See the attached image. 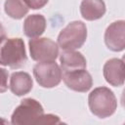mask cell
I'll return each instance as SVG.
<instances>
[{
    "instance_id": "13",
    "label": "cell",
    "mask_w": 125,
    "mask_h": 125,
    "mask_svg": "<svg viewBox=\"0 0 125 125\" xmlns=\"http://www.w3.org/2000/svg\"><path fill=\"white\" fill-rule=\"evenodd\" d=\"M46 28V20L42 15H30L28 16L23 22V31L24 34L29 38L39 37Z\"/></svg>"
},
{
    "instance_id": "7",
    "label": "cell",
    "mask_w": 125,
    "mask_h": 125,
    "mask_svg": "<svg viewBox=\"0 0 125 125\" xmlns=\"http://www.w3.org/2000/svg\"><path fill=\"white\" fill-rule=\"evenodd\" d=\"M62 79L69 89L76 92H87L93 85L92 76L86 68L62 71Z\"/></svg>"
},
{
    "instance_id": "15",
    "label": "cell",
    "mask_w": 125,
    "mask_h": 125,
    "mask_svg": "<svg viewBox=\"0 0 125 125\" xmlns=\"http://www.w3.org/2000/svg\"><path fill=\"white\" fill-rule=\"evenodd\" d=\"M9 72L5 68L0 67V93H4L8 89Z\"/></svg>"
},
{
    "instance_id": "14",
    "label": "cell",
    "mask_w": 125,
    "mask_h": 125,
    "mask_svg": "<svg viewBox=\"0 0 125 125\" xmlns=\"http://www.w3.org/2000/svg\"><path fill=\"white\" fill-rule=\"evenodd\" d=\"M4 9L6 14L15 20H20L23 18L29 10L24 0H6L4 4Z\"/></svg>"
},
{
    "instance_id": "12",
    "label": "cell",
    "mask_w": 125,
    "mask_h": 125,
    "mask_svg": "<svg viewBox=\"0 0 125 125\" xmlns=\"http://www.w3.org/2000/svg\"><path fill=\"white\" fill-rule=\"evenodd\" d=\"M80 13L87 21L99 20L105 13V4L103 0H83L80 5Z\"/></svg>"
},
{
    "instance_id": "4",
    "label": "cell",
    "mask_w": 125,
    "mask_h": 125,
    "mask_svg": "<svg viewBox=\"0 0 125 125\" xmlns=\"http://www.w3.org/2000/svg\"><path fill=\"white\" fill-rule=\"evenodd\" d=\"M44 114L42 105L34 99H24L12 114V123L16 125L40 124Z\"/></svg>"
},
{
    "instance_id": "5",
    "label": "cell",
    "mask_w": 125,
    "mask_h": 125,
    "mask_svg": "<svg viewBox=\"0 0 125 125\" xmlns=\"http://www.w3.org/2000/svg\"><path fill=\"white\" fill-rule=\"evenodd\" d=\"M32 60L42 62H54L59 55V45L49 38H31L28 42Z\"/></svg>"
},
{
    "instance_id": "3",
    "label": "cell",
    "mask_w": 125,
    "mask_h": 125,
    "mask_svg": "<svg viewBox=\"0 0 125 125\" xmlns=\"http://www.w3.org/2000/svg\"><path fill=\"white\" fill-rule=\"evenodd\" d=\"M87 38L86 25L80 21L69 22L59 34L58 45L62 50H76L83 46Z\"/></svg>"
},
{
    "instance_id": "6",
    "label": "cell",
    "mask_w": 125,
    "mask_h": 125,
    "mask_svg": "<svg viewBox=\"0 0 125 125\" xmlns=\"http://www.w3.org/2000/svg\"><path fill=\"white\" fill-rule=\"evenodd\" d=\"M33 74L37 83L44 88H53L62 80V69L57 62H42L33 67Z\"/></svg>"
},
{
    "instance_id": "9",
    "label": "cell",
    "mask_w": 125,
    "mask_h": 125,
    "mask_svg": "<svg viewBox=\"0 0 125 125\" xmlns=\"http://www.w3.org/2000/svg\"><path fill=\"white\" fill-rule=\"evenodd\" d=\"M104 76L110 85L115 87L122 86L125 78L123 60L115 58L108 60L104 65Z\"/></svg>"
},
{
    "instance_id": "16",
    "label": "cell",
    "mask_w": 125,
    "mask_h": 125,
    "mask_svg": "<svg viewBox=\"0 0 125 125\" xmlns=\"http://www.w3.org/2000/svg\"><path fill=\"white\" fill-rule=\"evenodd\" d=\"M48 1L49 0H24L27 7L30 9H33V10L41 9L48 3Z\"/></svg>"
},
{
    "instance_id": "10",
    "label": "cell",
    "mask_w": 125,
    "mask_h": 125,
    "mask_svg": "<svg viewBox=\"0 0 125 125\" xmlns=\"http://www.w3.org/2000/svg\"><path fill=\"white\" fill-rule=\"evenodd\" d=\"M62 71H71L75 69L86 68V59L75 50H63L60 56Z\"/></svg>"
},
{
    "instance_id": "8",
    "label": "cell",
    "mask_w": 125,
    "mask_h": 125,
    "mask_svg": "<svg viewBox=\"0 0 125 125\" xmlns=\"http://www.w3.org/2000/svg\"><path fill=\"white\" fill-rule=\"evenodd\" d=\"M104 42L108 49L120 52L125 47V21H117L109 24L104 33Z\"/></svg>"
},
{
    "instance_id": "17",
    "label": "cell",
    "mask_w": 125,
    "mask_h": 125,
    "mask_svg": "<svg viewBox=\"0 0 125 125\" xmlns=\"http://www.w3.org/2000/svg\"><path fill=\"white\" fill-rule=\"evenodd\" d=\"M6 38V32H5V29L3 27V25L1 24L0 22V43Z\"/></svg>"
},
{
    "instance_id": "2",
    "label": "cell",
    "mask_w": 125,
    "mask_h": 125,
    "mask_svg": "<svg viewBox=\"0 0 125 125\" xmlns=\"http://www.w3.org/2000/svg\"><path fill=\"white\" fill-rule=\"evenodd\" d=\"M88 102L91 112L100 118L112 115L117 107V102L113 92L106 87L94 89L89 95Z\"/></svg>"
},
{
    "instance_id": "11",
    "label": "cell",
    "mask_w": 125,
    "mask_h": 125,
    "mask_svg": "<svg viewBox=\"0 0 125 125\" xmlns=\"http://www.w3.org/2000/svg\"><path fill=\"white\" fill-rule=\"evenodd\" d=\"M32 78L27 72L16 71L12 73L10 78V89L13 94L17 96H23L32 89Z\"/></svg>"
},
{
    "instance_id": "1",
    "label": "cell",
    "mask_w": 125,
    "mask_h": 125,
    "mask_svg": "<svg viewBox=\"0 0 125 125\" xmlns=\"http://www.w3.org/2000/svg\"><path fill=\"white\" fill-rule=\"evenodd\" d=\"M26 61L24 42L21 38H5L0 43V64L20 68Z\"/></svg>"
}]
</instances>
